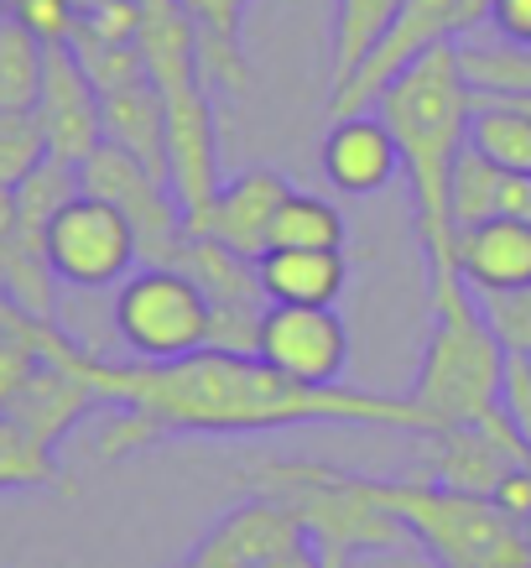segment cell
<instances>
[{
	"label": "cell",
	"instance_id": "6",
	"mask_svg": "<svg viewBox=\"0 0 531 568\" xmlns=\"http://www.w3.org/2000/svg\"><path fill=\"white\" fill-rule=\"evenodd\" d=\"M115 339L136 361H183L208 349L214 334V303L183 266H141L121 282L110 303Z\"/></svg>",
	"mask_w": 531,
	"mask_h": 568
},
{
	"label": "cell",
	"instance_id": "17",
	"mask_svg": "<svg viewBox=\"0 0 531 568\" xmlns=\"http://www.w3.org/2000/svg\"><path fill=\"white\" fill-rule=\"evenodd\" d=\"M104 104V141L121 146L125 156H136L141 168H152L156 178H167V110H162V89L152 79L125 84L115 94H100Z\"/></svg>",
	"mask_w": 531,
	"mask_h": 568
},
{
	"label": "cell",
	"instance_id": "32",
	"mask_svg": "<svg viewBox=\"0 0 531 568\" xmlns=\"http://www.w3.org/2000/svg\"><path fill=\"white\" fill-rule=\"evenodd\" d=\"M37 365H42V355H37L27 339L0 334V413H11V407H17V396L27 392V381H32Z\"/></svg>",
	"mask_w": 531,
	"mask_h": 568
},
{
	"label": "cell",
	"instance_id": "27",
	"mask_svg": "<svg viewBox=\"0 0 531 568\" xmlns=\"http://www.w3.org/2000/svg\"><path fill=\"white\" fill-rule=\"evenodd\" d=\"M63 485L58 448L37 444L32 433L0 413V490H52Z\"/></svg>",
	"mask_w": 531,
	"mask_h": 568
},
{
	"label": "cell",
	"instance_id": "3",
	"mask_svg": "<svg viewBox=\"0 0 531 568\" xmlns=\"http://www.w3.org/2000/svg\"><path fill=\"white\" fill-rule=\"evenodd\" d=\"M432 297V328L428 349L411 381V402L428 413L432 428H453V423H480L500 402V381L511 349L500 345V334L484 318L474 287L453 276H428Z\"/></svg>",
	"mask_w": 531,
	"mask_h": 568
},
{
	"label": "cell",
	"instance_id": "9",
	"mask_svg": "<svg viewBox=\"0 0 531 568\" xmlns=\"http://www.w3.org/2000/svg\"><path fill=\"white\" fill-rule=\"evenodd\" d=\"M453 37H463V0H407V6L396 11V21L386 27V37L370 48V58L334 89V104H328V110H334V115L376 110V100L386 94L391 79H401L417 58H428L432 48H443Z\"/></svg>",
	"mask_w": 531,
	"mask_h": 568
},
{
	"label": "cell",
	"instance_id": "14",
	"mask_svg": "<svg viewBox=\"0 0 531 568\" xmlns=\"http://www.w3.org/2000/svg\"><path fill=\"white\" fill-rule=\"evenodd\" d=\"M303 542H308V532H303V521L292 517L282 500L251 496V500H241L235 511H224L204 532V542L177 568H251V564H261V558L303 548Z\"/></svg>",
	"mask_w": 531,
	"mask_h": 568
},
{
	"label": "cell",
	"instance_id": "13",
	"mask_svg": "<svg viewBox=\"0 0 531 568\" xmlns=\"http://www.w3.org/2000/svg\"><path fill=\"white\" fill-rule=\"evenodd\" d=\"M292 183L276 168H251L241 178H224V189L214 193V204L204 214L183 220L188 235H208V241L229 245L235 256L256 261L272 251V224H276V209L287 204Z\"/></svg>",
	"mask_w": 531,
	"mask_h": 568
},
{
	"label": "cell",
	"instance_id": "8",
	"mask_svg": "<svg viewBox=\"0 0 531 568\" xmlns=\"http://www.w3.org/2000/svg\"><path fill=\"white\" fill-rule=\"evenodd\" d=\"M79 173H84V193L110 199L125 220L136 224L141 261L146 266H172V256H177V245H183L188 230H183V204H177L167 178H156L152 168H141L136 156H125L110 141L89 156Z\"/></svg>",
	"mask_w": 531,
	"mask_h": 568
},
{
	"label": "cell",
	"instance_id": "38",
	"mask_svg": "<svg viewBox=\"0 0 531 568\" xmlns=\"http://www.w3.org/2000/svg\"><path fill=\"white\" fill-rule=\"evenodd\" d=\"M490 21V0H463V32H474Z\"/></svg>",
	"mask_w": 531,
	"mask_h": 568
},
{
	"label": "cell",
	"instance_id": "26",
	"mask_svg": "<svg viewBox=\"0 0 531 568\" xmlns=\"http://www.w3.org/2000/svg\"><path fill=\"white\" fill-rule=\"evenodd\" d=\"M459 69L474 94H531V48L521 42H459Z\"/></svg>",
	"mask_w": 531,
	"mask_h": 568
},
{
	"label": "cell",
	"instance_id": "23",
	"mask_svg": "<svg viewBox=\"0 0 531 568\" xmlns=\"http://www.w3.org/2000/svg\"><path fill=\"white\" fill-rule=\"evenodd\" d=\"M84 193V173H79V162H63V156H42L32 173L17 183V209H21V235L32 245L48 241V224L58 220V209L79 199ZM48 251V245H42Z\"/></svg>",
	"mask_w": 531,
	"mask_h": 568
},
{
	"label": "cell",
	"instance_id": "24",
	"mask_svg": "<svg viewBox=\"0 0 531 568\" xmlns=\"http://www.w3.org/2000/svg\"><path fill=\"white\" fill-rule=\"evenodd\" d=\"M506 168H496L490 156H480L474 146H463L453 162V183H448V209H453V230H474L484 220L506 214V193H511Z\"/></svg>",
	"mask_w": 531,
	"mask_h": 568
},
{
	"label": "cell",
	"instance_id": "5",
	"mask_svg": "<svg viewBox=\"0 0 531 568\" xmlns=\"http://www.w3.org/2000/svg\"><path fill=\"white\" fill-rule=\"evenodd\" d=\"M365 496L386 506L438 568H531V537L490 496H469L438 480H380L360 475Z\"/></svg>",
	"mask_w": 531,
	"mask_h": 568
},
{
	"label": "cell",
	"instance_id": "35",
	"mask_svg": "<svg viewBox=\"0 0 531 568\" xmlns=\"http://www.w3.org/2000/svg\"><path fill=\"white\" fill-rule=\"evenodd\" d=\"M490 500H496L506 517H515L521 527H527V521H531V465L511 469V475L496 485V496H490Z\"/></svg>",
	"mask_w": 531,
	"mask_h": 568
},
{
	"label": "cell",
	"instance_id": "21",
	"mask_svg": "<svg viewBox=\"0 0 531 568\" xmlns=\"http://www.w3.org/2000/svg\"><path fill=\"white\" fill-rule=\"evenodd\" d=\"M469 146L480 156H490L506 173L531 178V115L515 110L511 100H496V94H474V110H469Z\"/></svg>",
	"mask_w": 531,
	"mask_h": 568
},
{
	"label": "cell",
	"instance_id": "43",
	"mask_svg": "<svg viewBox=\"0 0 531 568\" xmlns=\"http://www.w3.org/2000/svg\"><path fill=\"white\" fill-rule=\"evenodd\" d=\"M349 568H355V564H349Z\"/></svg>",
	"mask_w": 531,
	"mask_h": 568
},
{
	"label": "cell",
	"instance_id": "25",
	"mask_svg": "<svg viewBox=\"0 0 531 568\" xmlns=\"http://www.w3.org/2000/svg\"><path fill=\"white\" fill-rule=\"evenodd\" d=\"M344 214L318 193H287V204L276 209L272 245L276 251H344Z\"/></svg>",
	"mask_w": 531,
	"mask_h": 568
},
{
	"label": "cell",
	"instance_id": "19",
	"mask_svg": "<svg viewBox=\"0 0 531 568\" xmlns=\"http://www.w3.org/2000/svg\"><path fill=\"white\" fill-rule=\"evenodd\" d=\"M193 21V37H198V69H204L208 84L235 89L241 94L251 84V69H245V11L256 0H177Z\"/></svg>",
	"mask_w": 531,
	"mask_h": 568
},
{
	"label": "cell",
	"instance_id": "15",
	"mask_svg": "<svg viewBox=\"0 0 531 568\" xmlns=\"http://www.w3.org/2000/svg\"><path fill=\"white\" fill-rule=\"evenodd\" d=\"M324 178L339 193H380L391 178H401V146H396L391 125L380 110H355V115H334L324 136Z\"/></svg>",
	"mask_w": 531,
	"mask_h": 568
},
{
	"label": "cell",
	"instance_id": "36",
	"mask_svg": "<svg viewBox=\"0 0 531 568\" xmlns=\"http://www.w3.org/2000/svg\"><path fill=\"white\" fill-rule=\"evenodd\" d=\"M21 241V209H17V189L0 183V256Z\"/></svg>",
	"mask_w": 531,
	"mask_h": 568
},
{
	"label": "cell",
	"instance_id": "16",
	"mask_svg": "<svg viewBox=\"0 0 531 568\" xmlns=\"http://www.w3.org/2000/svg\"><path fill=\"white\" fill-rule=\"evenodd\" d=\"M459 276L474 293H527L531 287V220H484L459 230Z\"/></svg>",
	"mask_w": 531,
	"mask_h": 568
},
{
	"label": "cell",
	"instance_id": "20",
	"mask_svg": "<svg viewBox=\"0 0 531 568\" xmlns=\"http://www.w3.org/2000/svg\"><path fill=\"white\" fill-rule=\"evenodd\" d=\"M48 73V42L0 11V115H32Z\"/></svg>",
	"mask_w": 531,
	"mask_h": 568
},
{
	"label": "cell",
	"instance_id": "22",
	"mask_svg": "<svg viewBox=\"0 0 531 568\" xmlns=\"http://www.w3.org/2000/svg\"><path fill=\"white\" fill-rule=\"evenodd\" d=\"M401 6L407 0H334V37H328V48H334V58H328L334 89L370 58V48L386 37V27L396 21Z\"/></svg>",
	"mask_w": 531,
	"mask_h": 568
},
{
	"label": "cell",
	"instance_id": "12",
	"mask_svg": "<svg viewBox=\"0 0 531 568\" xmlns=\"http://www.w3.org/2000/svg\"><path fill=\"white\" fill-rule=\"evenodd\" d=\"M37 125L48 136V152L63 162L84 168L89 156L104 146V104L100 89L89 84V73L79 69L69 42L48 48V73H42V94H37Z\"/></svg>",
	"mask_w": 531,
	"mask_h": 568
},
{
	"label": "cell",
	"instance_id": "40",
	"mask_svg": "<svg viewBox=\"0 0 531 568\" xmlns=\"http://www.w3.org/2000/svg\"><path fill=\"white\" fill-rule=\"evenodd\" d=\"M73 6H79V11H89V6H100V0H73Z\"/></svg>",
	"mask_w": 531,
	"mask_h": 568
},
{
	"label": "cell",
	"instance_id": "31",
	"mask_svg": "<svg viewBox=\"0 0 531 568\" xmlns=\"http://www.w3.org/2000/svg\"><path fill=\"white\" fill-rule=\"evenodd\" d=\"M0 11H11L21 27H32L42 42H69L79 27V6L73 0H0Z\"/></svg>",
	"mask_w": 531,
	"mask_h": 568
},
{
	"label": "cell",
	"instance_id": "42",
	"mask_svg": "<svg viewBox=\"0 0 531 568\" xmlns=\"http://www.w3.org/2000/svg\"><path fill=\"white\" fill-rule=\"evenodd\" d=\"M527 361H531V355H527Z\"/></svg>",
	"mask_w": 531,
	"mask_h": 568
},
{
	"label": "cell",
	"instance_id": "10",
	"mask_svg": "<svg viewBox=\"0 0 531 568\" xmlns=\"http://www.w3.org/2000/svg\"><path fill=\"white\" fill-rule=\"evenodd\" d=\"M256 355L297 386H339L349 365V328L334 308L272 303L261 318Z\"/></svg>",
	"mask_w": 531,
	"mask_h": 568
},
{
	"label": "cell",
	"instance_id": "30",
	"mask_svg": "<svg viewBox=\"0 0 531 568\" xmlns=\"http://www.w3.org/2000/svg\"><path fill=\"white\" fill-rule=\"evenodd\" d=\"M484 318L511 355H531V287L527 293H474Z\"/></svg>",
	"mask_w": 531,
	"mask_h": 568
},
{
	"label": "cell",
	"instance_id": "4",
	"mask_svg": "<svg viewBox=\"0 0 531 568\" xmlns=\"http://www.w3.org/2000/svg\"><path fill=\"white\" fill-rule=\"evenodd\" d=\"M251 496H276L303 521L308 542L318 548L324 568H349L355 552H396L411 548V532L365 496L360 469L308 465V459H256L245 469Z\"/></svg>",
	"mask_w": 531,
	"mask_h": 568
},
{
	"label": "cell",
	"instance_id": "33",
	"mask_svg": "<svg viewBox=\"0 0 531 568\" xmlns=\"http://www.w3.org/2000/svg\"><path fill=\"white\" fill-rule=\"evenodd\" d=\"M500 407H506V417H511V428L521 433V444L531 448V361L527 355H511V361H506Z\"/></svg>",
	"mask_w": 531,
	"mask_h": 568
},
{
	"label": "cell",
	"instance_id": "37",
	"mask_svg": "<svg viewBox=\"0 0 531 568\" xmlns=\"http://www.w3.org/2000/svg\"><path fill=\"white\" fill-rule=\"evenodd\" d=\"M251 568H324V558H318L313 542H303V548H287V552H276V558H261V564H251Z\"/></svg>",
	"mask_w": 531,
	"mask_h": 568
},
{
	"label": "cell",
	"instance_id": "1",
	"mask_svg": "<svg viewBox=\"0 0 531 568\" xmlns=\"http://www.w3.org/2000/svg\"><path fill=\"white\" fill-rule=\"evenodd\" d=\"M69 365L94 386L100 407H115V423L94 444L100 459H125L162 438H241V433L308 428V423L407 433L432 428L411 396L297 386L276 376L261 355H229V349H198L183 361H104L79 345Z\"/></svg>",
	"mask_w": 531,
	"mask_h": 568
},
{
	"label": "cell",
	"instance_id": "34",
	"mask_svg": "<svg viewBox=\"0 0 531 568\" xmlns=\"http://www.w3.org/2000/svg\"><path fill=\"white\" fill-rule=\"evenodd\" d=\"M490 27L506 42L531 48V0H490Z\"/></svg>",
	"mask_w": 531,
	"mask_h": 568
},
{
	"label": "cell",
	"instance_id": "7",
	"mask_svg": "<svg viewBox=\"0 0 531 568\" xmlns=\"http://www.w3.org/2000/svg\"><path fill=\"white\" fill-rule=\"evenodd\" d=\"M48 266L58 282H69L79 293H100L131 276L141 261L136 224L121 209L100 199V193H79L58 209V220L48 224Z\"/></svg>",
	"mask_w": 531,
	"mask_h": 568
},
{
	"label": "cell",
	"instance_id": "28",
	"mask_svg": "<svg viewBox=\"0 0 531 568\" xmlns=\"http://www.w3.org/2000/svg\"><path fill=\"white\" fill-rule=\"evenodd\" d=\"M69 48L100 94H115V89H125V84L152 79V73H146V58H141V42H100V37H89V32H73Z\"/></svg>",
	"mask_w": 531,
	"mask_h": 568
},
{
	"label": "cell",
	"instance_id": "39",
	"mask_svg": "<svg viewBox=\"0 0 531 568\" xmlns=\"http://www.w3.org/2000/svg\"><path fill=\"white\" fill-rule=\"evenodd\" d=\"M496 100H511L515 110H527V115H531V94H496Z\"/></svg>",
	"mask_w": 531,
	"mask_h": 568
},
{
	"label": "cell",
	"instance_id": "41",
	"mask_svg": "<svg viewBox=\"0 0 531 568\" xmlns=\"http://www.w3.org/2000/svg\"><path fill=\"white\" fill-rule=\"evenodd\" d=\"M527 537H531V521H527Z\"/></svg>",
	"mask_w": 531,
	"mask_h": 568
},
{
	"label": "cell",
	"instance_id": "2",
	"mask_svg": "<svg viewBox=\"0 0 531 568\" xmlns=\"http://www.w3.org/2000/svg\"><path fill=\"white\" fill-rule=\"evenodd\" d=\"M376 110L386 115L396 146H401L411 235H417V251L428 256V276H453L459 272V230H453V209H448V183H453L459 152L469 146V110H474V89L459 69V42H443L428 58H417L401 79L386 84Z\"/></svg>",
	"mask_w": 531,
	"mask_h": 568
},
{
	"label": "cell",
	"instance_id": "29",
	"mask_svg": "<svg viewBox=\"0 0 531 568\" xmlns=\"http://www.w3.org/2000/svg\"><path fill=\"white\" fill-rule=\"evenodd\" d=\"M42 156H48V136L37 115H0V183L6 189H17Z\"/></svg>",
	"mask_w": 531,
	"mask_h": 568
},
{
	"label": "cell",
	"instance_id": "11",
	"mask_svg": "<svg viewBox=\"0 0 531 568\" xmlns=\"http://www.w3.org/2000/svg\"><path fill=\"white\" fill-rule=\"evenodd\" d=\"M162 110H167V183L177 193V204H183V220H193L224 189L208 79L198 73V79H183V84H167L162 89Z\"/></svg>",
	"mask_w": 531,
	"mask_h": 568
},
{
	"label": "cell",
	"instance_id": "18",
	"mask_svg": "<svg viewBox=\"0 0 531 568\" xmlns=\"http://www.w3.org/2000/svg\"><path fill=\"white\" fill-rule=\"evenodd\" d=\"M261 293L272 303H303V308H334L349 282L344 251H266L256 256Z\"/></svg>",
	"mask_w": 531,
	"mask_h": 568
}]
</instances>
